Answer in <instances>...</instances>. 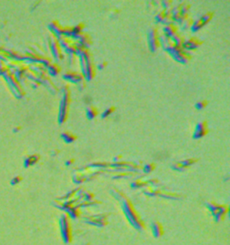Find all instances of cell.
<instances>
[{"label": "cell", "mask_w": 230, "mask_h": 245, "mask_svg": "<svg viewBox=\"0 0 230 245\" xmlns=\"http://www.w3.org/2000/svg\"><path fill=\"white\" fill-rule=\"evenodd\" d=\"M151 230H152V233L155 235V237H160L163 233H164L162 225L159 224V223H157V222L152 223Z\"/></svg>", "instance_id": "11"}, {"label": "cell", "mask_w": 230, "mask_h": 245, "mask_svg": "<svg viewBox=\"0 0 230 245\" xmlns=\"http://www.w3.org/2000/svg\"><path fill=\"white\" fill-rule=\"evenodd\" d=\"M105 65H106V64H105L104 62L98 63V64H97V66H96V68H97L98 69H101V70H102V69H103V68H105Z\"/></svg>", "instance_id": "26"}, {"label": "cell", "mask_w": 230, "mask_h": 245, "mask_svg": "<svg viewBox=\"0 0 230 245\" xmlns=\"http://www.w3.org/2000/svg\"><path fill=\"white\" fill-rule=\"evenodd\" d=\"M73 163H74V160H73V159H69V160H68V161L65 162V165H66V166H71Z\"/></svg>", "instance_id": "27"}, {"label": "cell", "mask_w": 230, "mask_h": 245, "mask_svg": "<svg viewBox=\"0 0 230 245\" xmlns=\"http://www.w3.org/2000/svg\"><path fill=\"white\" fill-rule=\"evenodd\" d=\"M158 32L157 29L151 28L147 32V44L148 48L151 52H155L159 47V41H158Z\"/></svg>", "instance_id": "5"}, {"label": "cell", "mask_w": 230, "mask_h": 245, "mask_svg": "<svg viewBox=\"0 0 230 245\" xmlns=\"http://www.w3.org/2000/svg\"><path fill=\"white\" fill-rule=\"evenodd\" d=\"M98 112H97V110H96L94 107H87L86 110H85V116H86V118L89 120H94V118L97 116Z\"/></svg>", "instance_id": "13"}, {"label": "cell", "mask_w": 230, "mask_h": 245, "mask_svg": "<svg viewBox=\"0 0 230 245\" xmlns=\"http://www.w3.org/2000/svg\"><path fill=\"white\" fill-rule=\"evenodd\" d=\"M202 44V42L199 41L198 39L196 38H191V39H188V40H184L183 41V43L181 47L183 48V51H186V52H190V51L196 49L199 45Z\"/></svg>", "instance_id": "7"}, {"label": "cell", "mask_w": 230, "mask_h": 245, "mask_svg": "<svg viewBox=\"0 0 230 245\" xmlns=\"http://www.w3.org/2000/svg\"><path fill=\"white\" fill-rule=\"evenodd\" d=\"M77 58H79L81 75L83 76L84 80L90 82L94 76V68L91 61L90 54L86 49H84Z\"/></svg>", "instance_id": "2"}, {"label": "cell", "mask_w": 230, "mask_h": 245, "mask_svg": "<svg viewBox=\"0 0 230 245\" xmlns=\"http://www.w3.org/2000/svg\"><path fill=\"white\" fill-rule=\"evenodd\" d=\"M130 186H131V188H132V189L141 188V187H143V186H144V182H142L141 181H139V180H137V181H132V182H131V184H130Z\"/></svg>", "instance_id": "20"}, {"label": "cell", "mask_w": 230, "mask_h": 245, "mask_svg": "<svg viewBox=\"0 0 230 245\" xmlns=\"http://www.w3.org/2000/svg\"><path fill=\"white\" fill-rule=\"evenodd\" d=\"M83 101H84V102L85 103V104L89 105V104H90V103L92 102V98H91L89 95H85V97L83 98Z\"/></svg>", "instance_id": "25"}, {"label": "cell", "mask_w": 230, "mask_h": 245, "mask_svg": "<svg viewBox=\"0 0 230 245\" xmlns=\"http://www.w3.org/2000/svg\"><path fill=\"white\" fill-rule=\"evenodd\" d=\"M154 169H155V165L153 164V163H147V164H145L142 168L143 173H147V174L150 173Z\"/></svg>", "instance_id": "19"}, {"label": "cell", "mask_w": 230, "mask_h": 245, "mask_svg": "<svg viewBox=\"0 0 230 245\" xmlns=\"http://www.w3.org/2000/svg\"><path fill=\"white\" fill-rule=\"evenodd\" d=\"M114 111V107H110V108H107L105 109L104 110L102 111V113L101 115V118H106L108 117H110L111 115H112Z\"/></svg>", "instance_id": "16"}, {"label": "cell", "mask_w": 230, "mask_h": 245, "mask_svg": "<svg viewBox=\"0 0 230 245\" xmlns=\"http://www.w3.org/2000/svg\"><path fill=\"white\" fill-rule=\"evenodd\" d=\"M50 48L51 49V52H52L53 58H55L56 61H59V60H62L63 58V54L60 50V47L58 46V41L55 39H52L51 41L50 42Z\"/></svg>", "instance_id": "9"}, {"label": "cell", "mask_w": 230, "mask_h": 245, "mask_svg": "<svg viewBox=\"0 0 230 245\" xmlns=\"http://www.w3.org/2000/svg\"><path fill=\"white\" fill-rule=\"evenodd\" d=\"M207 105V102L206 101H202V102H198L196 104H195V108L198 110H203Z\"/></svg>", "instance_id": "21"}, {"label": "cell", "mask_w": 230, "mask_h": 245, "mask_svg": "<svg viewBox=\"0 0 230 245\" xmlns=\"http://www.w3.org/2000/svg\"><path fill=\"white\" fill-rule=\"evenodd\" d=\"M60 137H61V139L64 141V142L66 143V144H71V143H73L74 141L77 139V137L75 135H73L72 133H69V132H63V133H61Z\"/></svg>", "instance_id": "12"}, {"label": "cell", "mask_w": 230, "mask_h": 245, "mask_svg": "<svg viewBox=\"0 0 230 245\" xmlns=\"http://www.w3.org/2000/svg\"><path fill=\"white\" fill-rule=\"evenodd\" d=\"M207 124L205 121H199L196 124L195 126V129L193 132V135H192V137L193 139H199L203 137L206 134H207Z\"/></svg>", "instance_id": "8"}, {"label": "cell", "mask_w": 230, "mask_h": 245, "mask_svg": "<svg viewBox=\"0 0 230 245\" xmlns=\"http://www.w3.org/2000/svg\"><path fill=\"white\" fill-rule=\"evenodd\" d=\"M50 31L53 32V34L56 37V40H58L59 38H61L63 36L62 32H63V28L58 24V23H51L50 24Z\"/></svg>", "instance_id": "10"}, {"label": "cell", "mask_w": 230, "mask_h": 245, "mask_svg": "<svg viewBox=\"0 0 230 245\" xmlns=\"http://www.w3.org/2000/svg\"><path fill=\"white\" fill-rule=\"evenodd\" d=\"M172 169H174V170H175V171H180V172H182V171L185 170L186 168L183 167L182 164H180L179 162H176V163H174V164L172 165Z\"/></svg>", "instance_id": "24"}, {"label": "cell", "mask_w": 230, "mask_h": 245, "mask_svg": "<svg viewBox=\"0 0 230 245\" xmlns=\"http://www.w3.org/2000/svg\"><path fill=\"white\" fill-rule=\"evenodd\" d=\"M62 78L65 81H68V82H69V83L75 84L77 85L85 81L83 76L81 75V74H79V73H77V72H68V73H66V74H64V75L62 76Z\"/></svg>", "instance_id": "6"}, {"label": "cell", "mask_w": 230, "mask_h": 245, "mask_svg": "<svg viewBox=\"0 0 230 245\" xmlns=\"http://www.w3.org/2000/svg\"><path fill=\"white\" fill-rule=\"evenodd\" d=\"M112 193L113 194L114 198L119 199V201L121 202V208L125 214V216L127 217L128 220L130 222V224L138 230L145 229V225H143V223L140 221L137 212L135 211L134 207H133V206L130 202V200H128L121 192L118 190H113Z\"/></svg>", "instance_id": "1"}, {"label": "cell", "mask_w": 230, "mask_h": 245, "mask_svg": "<svg viewBox=\"0 0 230 245\" xmlns=\"http://www.w3.org/2000/svg\"><path fill=\"white\" fill-rule=\"evenodd\" d=\"M69 102H70V95H69V87L63 86L61 88V99H60V103H59V110L58 116V121L59 125H62L66 120V118H68Z\"/></svg>", "instance_id": "3"}, {"label": "cell", "mask_w": 230, "mask_h": 245, "mask_svg": "<svg viewBox=\"0 0 230 245\" xmlns=\"http://www.w3.org/2000/svg\"><path fill=\"white\" fill-rule=\"evenodd\" d=\"M59 225H60L61 229V235L65 243L69 244L71 240V225H70V221L69 218V216L66 215H62L60 220H59Z\"/></svg>", "instance_id": "4"}, {"label": "cell", "mask_w": 230, "mask_h": 245, "mask_svg": "<svg viewBox=\"0 0 230 245\" xmlns=\"http://www.w3.org/2000/svg\"><path fill=\"white\" fill-rule=\"evenodd\" d=\"M38 159H39V157L37 156V155H33V156H30V157H28L25 160V165L26 166L33 165V164H34L37 161H38Z\"/></svg>", "instance_id": "17"}, {"label": "cell", "mask_w": 230, "mask_h": 245, "mask_svg": "<svg viewBox=\"0 0 230 245\" xmlns=\"http://www.w3.org/2000/svg\"><path fill=\"white\" fill-rule=\"evenodd\" d=\"M84 245H88V244H84Z\"/></svg>", "instance_id": "29"}, {"label": "cell", "mask_w": 230, "mask_h": 245, "mask_svg": "<svg viewBox=\"0 0 230 245\" xmlns=\"http://www.w3.org/2000/svg\"><path fill=\"white\" fill-rule=\"evenodd\" d=\"M195 162H196V159H186V160H183L182 162H179V163H180V164H182L183 167L187 168V167L193 164Z\"/></svg>", "instance_id": "18"}, {"label": "cell", "mask_w": 230, "mask_h": 245, "mask_svg": "<svg viewBox=\"0 0 230 245\" xmlns=\"http://www.w3.org/2000/svg\"><path fill=\"white\" fill-rule=\"evenodd\" d=\"M76 61V56L75 55H68V64L69 66H73Z\"/></svg>", "instance_id": "23"}, {"label": "cell", "mask_w": 230, "mask_h": 245, "mask_svg": "<svg viewBox=\"0 0 230 245\" xmlns=\"http://www.w3.org/2000/svg\"><path fill=\"white\" fill-rule=\"evenodd\" d=\"M48 68V72L51 76H56L58 72H59V68L56 65H49L47 66Z\"/></svg>", "instance_id": "15"}, {"label": "cell", "mask_w": 230, "mask_h": 245, "mask_svg": "<svg viewBox=\"0 0 230 245\" xmlns=\"http://www.w3.org/2000/svg\"><path fill=\"white\" fill-rule=\"evenodd\" d=\"M84 87H85V81L77 85V89H78L79 91H82L83 89H84Z\"/></svg>", "instance_id": "28"}, {"label": "cell", "mask_w": 230, "mask_h": 245, "mask_svg": "<svg viewBox=\"0 0 230 245\" xmlns=\"http://www.w3.org/2000/svg\"><path fill=\"white\" fill-rule=\"evenodd\" d=\"M205 25V24L203 23V22L202 21V19L201 18H199V19H197L196 21H194L193 23H191V27H190V29H191V32H198L199 29H201L202 27H203Z\"/></svg>", "instance_id": "14"}, {"label": "cell", "mask_w": 230, "mask_h": 245, "mask_svg": "<svg viewBox=\"0 0 230 245\" xmlns=\"http://www.w3.org/2000/svg\"><path fill=\"white\" fill-rule=\"evenodd\" d=\"M89 166L92 168H105L108 166V164L107 163H102V162H95V163H91Z\"/></svg>", "instance_id": "22"}]
</instances>
